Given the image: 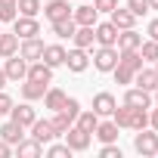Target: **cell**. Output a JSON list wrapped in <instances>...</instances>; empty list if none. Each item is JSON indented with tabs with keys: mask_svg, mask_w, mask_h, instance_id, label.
Here are the masks:
<instances>
[{
	"mask_svg": "<svg viewBox=\"0 0 158 158\" xmlns=\"http://www.w3.org/2000/svg\"><path fill=\"white\" fill-rule=\"evenodd\" d=\"M62 136H65V143H68V149H71V152H87V149H90V139H93V133L81 130L77 124H71Z\"/></svg>",
	"mask_w": 158,
	"mask_h": 158,
	"instance_id": "2",
	"label": "cell"
},
{
	"mask_svg": "<svg viewBox=\"0 0 158 158\" xmlns=\"http://www.w3.org/2000/svg\"><path fill=\"white\" fill-rule=\"evenodd\" d=\"M31 136H34L40 146H47V143H53L56 130H53V124H50V121H40V118H37V121L31 124Z\"/></svg>",
	"mask_w": 158,
	"mask_h": 158,
	"instance_id": "20",
	"label": "cell"
},
{
	"mask_svg": "<svg viewBox=\"0 0 158 158\" xmlns=\"http://www.w3.org/2000/svg\"><path fill=\"white\" fill-rule=\"evenodd\" d=\"M65 65H68V71H74V74L87 71V65H90V56H87V50H81V47L68 50V53H65Z\"/></svg>",
	"mask_w": 158,
	"mask_h": 158,
	"instance_id": "12",
	"label": "cell"
},
{
	"mask_svg": "<svg viewBox=\"0 0 158 158\" xmlns=\"http://www.w3.org/2000/svg\"><path fill=\"white\" fill-rule=\"evenodd\" d=\"M149 10H158V0H149Z\"/></svg>",
	"mask_w": 158,
	"mask_h": 158,
	"instance_id": "46",
	"label": "cell"
},
{
	"mask_svg": "<svg viewBox=\"0 0 158 158\" xmlns=\"http://www.w3.org/2000/svg\"><path fill=\"white\" fill-rule=\"evenodd\" d=\"M3 74H6V81H25V74H28V62L16 53V56H6V65H3Z\"/></svg>",
	"mask_w": 158,
	"mask_h": 158,
	"instance_id": "4",
	"label": "cell"
},
{
	"mask_svg": "<svg viewBox=\"0 0 158 158\" xmlns=\"http://www.w3.org/2000/svg\"><path fill=\"white\" fill-rule=\"evenodd\" d=\"M3 84H6V74H3V68H0V90H3Z\"/></svg>",
	"mask_w": 158,
	"mask_h": 158,
	"instance_id": "45",
	"label": "cell"
},
{
	"mask_svg": "<svg viewBox=\"0 0 158 158\" xmlns=\"http://www.w3.org/2000/svg\"><path fill=\"white\" fill-rule=\"evenodd\" d=\"M50 25H53V34H56V37H62V40H65V37H71V34L77 31V25H74V19H71V16H68V19H59V22H50Z\"/></svg>",
	"mask_w": 158,
	"mask_h": 158,
	"instance_id": "28",
	"label": "cell"
},
{
	"mask_svg": "<svg viewBox=\"0 0 158 158\" xmlns=\"http://www.w3.org/2000/svg\"><path fill=\"white\" fill-rule=\"evenodd\" d=\"M149 127H152V130H158V106L149 112Z\"/></svg>",
	"mask_w": 158,
	"mask_h": 158,
	"instance_id": "44",
	"label": "cell"
},
{
	"mask_svg": "<svg viewBox=\"0 0 158 158\" xmlns=\"http://www.w3.org/2000/svg\"><path fill=\"white\" fill-rule=\"evenodd\" d=\"M109 16H112L109 22H112V25H115L118 31H127V28H133V25H136V16H133L130 10H121V6H115V10L109 13Z\"/></svg>",
	"mask_w": 158,
	"mask_h": 158,
	"instance_id": "17",
	"label": "cell"
},
{
	"mask_svg": "<svg viewBox=\"0 0 158 158\" xmlns=\"http://www.w3.org/2000/svg\"><path fill=\"white\" fill-rule=\"evenodd\" d=\"M152 93H155V106H158V87H155V90H152Z\"/></svg>",
	"mask_w": 158,
	"mask_h": 158,
	"instance_id": "47",
	"label": "cell"
},
{
	"mask_svg": "<svg viewBox=\"0 0 158 158\" xmlns=\"http://www.w3.org/2000/svg\"><path fill=\"white\" fill-rule=\"evenodd\" d=\"M133 149L143 155V158H149V155H158V130H136V136H133Z\"/></svg>",
	"mask_w": 158,
	"mask_h": 158,
	"instance_id": "1",
	"label": "cell"
},
{
	"mask_svg": "<svg viewBox=\"0 0 158 158\" xmlns=\"http://www.w3.org/2000/svg\"><path fill=\"white\" fill-rule=\"evenodd\" d=\"M47 87H50V84H44V81H31V77H25V84H22V99H28V102L44 99Z\"/></svg>",
	"mask_w": 158,
	"mask_h": 158,
	"instance_id": "19",
	"label": "cell"
},
{
	"mask_svg": "<svg viewBox=\"0 0 158 158\" xmlns=\"http://www.w3.org/2000/svg\"><path fill=\"white\" fill-rule=\"evenodd\" d=\"M13 31L19 34V40H25V37H37L40 34V25H37L34 16H16L13 19Z\"/></svg>",
	"mask_w": 158,
	"mask_h": 158,
	"instance_id": "5",
	"label": "cell"
},
{
	"mask_svg": "<svg viewBox=\"0 0 158 158\" xmlns=\"http://www.w3.org/2000/svg\"><path fill=\"white\" fill-rule=\"evenodd\" d=\"M10 155H13V146L6 139H0V158H10Z\"/></svg>",
	"mask_w": 158,
	"mask_h": 158,
	"instance_id": "43",
	"label": "cell"
},
{
	"mask_svg": "<svg viewBox=\"0 0 158 158\" xmlns=\"http://www.w3.org/2000/svg\"><path fill=\"white\" fill-rule=\"evenodd\" d=\"M50 124H53V130H56V136H62V133H65V130H68V127H71L74 121H71V118H68L65 112H53V118H50Z\"/></svg>",
	"mask_w": 158,
	"mask_h": 158,
	"instance_id": "31",
	"label": "cell"
},
{
	"mask_svg": "<svg viewBox=\"0 0 158 158\" xmlns=\"http://www.w3.org/2000/svg\"><path fill=\"white\" fill-rule=\"evenodd\" d=\"M71 40H74V47L90 50V47H93V40H96V34H93V25H77V31L71 34Z\"/></svg>",
	"mask_w": 158,
	"mask_h": 158,
	"instance_id": "23",
	"label": "cell"
},
{
	"mask_svg": "<svg viewBox=\"0 0 158 158\" xmlns=\"http://www.w3.org/2000/svg\"><path fill=\"white\" fill-rule=\"evenodd\" d=\"M0 139H6L10 146H16V143H22V139H25V127H22V124H16V121L10 118L3 127H0Z\"/></svg>",
	"mask_w": 158,
	"mask_h": 158,
	"instance_id": "18",
	"label": "cell"
},
{
	"mask_svg": "<svg viewBox=\"0 0 158 158\" xmlns=\"http://www.w3.org/2000/svg\"><path fill=\"white\" fill-rule=\"evenodd\" d=\"M115 106H118V99H115L109 90H102V93H96V96H93V112H96L99 118L112 115V112H115Z\"/></svg>",
	"mask_w": 158,
	"mask_h": 158,
	"instance_id": "15",
	"label": "cell"
},
{
	"mask_svg": "<svg viewBox=\"0 0 158 158\" xmlns=\"http://www.w3.org/2000/svg\"><path fill=\"white\" fill-rule=\"evenodd\" d=\"M155 71H158V62H155Z\"/></svg>",
	"mask_w": 158,
	"mask_h": 158,
	"instance_id": "48",
	"label": "cell"
},
{
	"mask_svg": "<svg viewBox=\"0 0 158 158\" xmlns=\"http://www.w3.org/2000/svg\"><path fill=\"white\" fill-rule=\"evenodd\" d=\"M146 34H149L152 40H158V19H152V22H149V28H146Z\"/></svg>",
	"mask_w": 158,
	"mask_h": 158,
	"instance_id": "42",
	"label": "cell"
},
{
	"mask_svg": "<svg viewBox=\"0 0 158 158\" xmlns=\"http://www.w3.org/2000/svg\"><path fill=\"white\" fill-rule=\"evenodd\" d=\"M59 112H65V115H68V118L74 121V118H77V112H81V102H77L74 96H65V106H62Z\"/></svg>",
	"mask_w": 158,
	"mask_h": 158,
	"instance_id": "37",
	"label": "cell"
},
{
	"mask_svg": "<svg viewBox=\"0 0 158 158\" xmlns=\"http://www.w3.org/2000/svg\"><path fill=\"white\" fill-rule=\"evenodd\" d=\"M13 106H16V102H13V96L0 90V115H10V109H13Z\"/></svg>",
	"mask_w": 158,
	"mask_h": 158,
	"instance_id": "40",
	"label": "cell"
},
{
	"mask_svg": "<svg viewBox=\"0 0 158 158\" xmlns=\"http://www.w3.org/2000/svg\"><path fill=\"white\" fill-rule=\"evenodd\" d=\"M143 127H149V109H130L127 130H143Z\"/></svg>",
	"mask_w": 158,
	"mask_h": 158,
	"instance_id": "27",
	"label": "cell"
},
{
	"mask_svg": "<svg viewBox=\"0 0 158 158\" xmlns=\"http://www.w3.org/2000/svg\"><path fill=\"white\" fill-rule=\"evenodd\" d=\"M118 65V47H99L93 53V68L96 71H112Z\"/></svg>",
	"mask_w": 158,
	"mask_h": 158,
	"instance_id": "3",
	"label": "cell"
},
{
	"mask_svg": "<svg viewBox=\"0 0 158 158\" xmlns=\"http://www.w3.org/2000/svg\"><path fill=\"white\" fill-rule=\"evenodd\" d=\"M10 118H13L16 124H22V127H31V124L37 121V112H34V106L25 99L22 106H13V109H10Z\"/></svg>",
	"mask_w": 158,
	"mask_h": 158,
	"instance_id": "11",
	"label": "cell"
},
{
	"mask_svg": "<svg viewBox=\"0 0 158 158\" xmlns=\"http://www.w3.org/2000/svg\"><path fill=\"white\" fill-rule=\"evenodd\" d=\"M112 74H115V81H118V84H133V74H136V71H130V68H124V65L118 62V65L112 68Z\"/></svg>",
	"mask_w": 158,
	"mask_h": 158,
	"instance_id": "34",
	"label": "cell"
},
{
	"mask_svg": "<svg viewBox=\"0 0 158 158\" xmlns=\"http://www.w3.org/2000/svg\"><path fill=\"white\" fill-rule=\"evenodd\" d=\"M99 158H121V149H118L115 143H102V149H99Z\"/></svg>",
	"mask_w": 158,
	"mask_h": 158,
	"instance_id": "39",
	"label": "cell"
},
{
	"mask_svg": "<svg viewBox=\"0 0 158 158\" xmlns=\"http://www.w3.org/2000/svg\"><path fill=\"white\" fill-rule=\"evenodd\" d=\"M25 77H31V81H44V84H53V68L44 62V59H34V62H28V74Z\"/></svg>",
	"mask_w": 158,
	"mask_h": 158,
	"instance_id": "13",
	"label": "cell"
},
{
	"mask_svg": "<svg viewBox=\"0 0 158 158\" xmlns=\"http://www.w3.org/2000/svg\"><path fill=\"white\" fill-rule=\"evenodd\" d=\"M47 155H50V158H68L71 149H68V143H50V146H47Z\"/></svg>",
	"mask_w": 158,
	"mask_h": 158,
	"instance_id": "36",
	"label": "cell"
},
{
	"mask_svg": "<svg viewBox=\"0 0 158 158\" xmlns=\"http://www.w3.org/2000/svg\"><path fill=\"white\" fill-rule=\"evenodd\" d=\"M71 19H74V25H96V22H99V10H96L93 3H87V0H84L81 6H74V10H71Z\"/></svg>",
	"mask_w": 158,
	"mask_h": 158,
	"instance_id": "6",
	"label": "cell"
},
{
	"mask_svg": "<svg viewBox=\"0 0 158 158\" xmlns=\"http://www.w3.org/2000/svg\"><path fill=\"white\" fill-rule=\"evenodd\" d=\"M93 6H96L99 13H112V10L118 6V0H93Z\"/></svg>",
	"mask_w": 158,
	"mask_h": 158,
	"instance_id": "41",
	"label": "cell"
},
{
	"mask_svg": "<svg viewBox=\"0 0 158 158\" xmlns=\"http://www.w3.org/2000/svg\"><path fill=\"white\" fill-rule=\"evenodd\" d=\"M68 16H71L68 0H47L44 3V19L47 22H59V19H68Z\"/></svg>",
	"mask_w": 158,
	"mask_h": 158,
	"instance_id": "7",
	"label": "cell"
},
{
	"mask_svg": "<svg viewBox=\"0 0 158 158\" xmlns=\"http://www.w3.org/2000/svg\"><path fill=\"white\" fill-rule=\"evenodd\" d=\"M143 44V34H136V28H127V31H118V50H139Z\"/></svg>",
	"mask_w": 158,
	"mask_h": 158,
	"instance_id": "22",
	"label": "cell"
},
{
	"mask_svg": "<svg viewBox=\"0 0 158 158\" xmlns=\"http://www.w3.org/2000/svg\"><path fill=\"white\" fill-rule=\"evenodd\" d=\"M19 16H37L40 13V0H16Z\"/></svg>",
	"mask_w": 158,
	"mask_h": 158,
	"instance_id": "33",
	"label": "cell"
},
{
	"mask_svg": "<svg viewBox=\"0 0 158 158\" xmlns=\"http://www.w3.org/2000/svg\"><path fill=\"white\" fill-rule=\"evenodd\" d=\"M133 84L152 93V90L158 87V71H155V65H152V68H146V65H143V68H139V71L133 74Z\"/></svg>",
	"mask_w": 158,
	"mask_h": 158,
	"instance_id": "16",
	"label": "cell"
},
{
	"mask_svg": "<svg viewBox=\"0 0 158 158\" xmlns=\"http://www.w3.org/2000/svg\"><path fill=\"white\" fill-rule=\"evenodd\" d=\"M118 124L115 121H99L96 124V130H93V136L99 139V143H118Z\"/></svg>",
	"mask_w": 158,
	"mask_h": 158,
	"instance_id": "21",
	"label": "cell"
},
{
	"mask_svg": "<svg viewBox=\"0 0 158 158\" xmlns=\"http://www.w3.org/2000/svg\"><path fill=\"white\" fill-rule=\"evenodd\" d=\"M65 53H68V50H65L62 44H47V47H44V56H40V59H44V62H47L50 68H59V65H65Z\"/></svg>",
	"mask_w": 158,
	"mask_h": 158,
	"instance_id": "14",
	"label": "cell"
},
{
	"mask_svg": "<svg viewBox=\"0 0 158 158\" xmlns=\"http://www.w3.org/2000/svg\"><path fill=\"white\" fill-rule=\"evenodd\" d=\"M44 47H47V44H44L40 37H25V40L19 44V56H22L25 62H34V59L44 56Z\"/></svg>",
	"mask_w": 158,
	"mask_h": 158,
	"instance_id": "9",
	"label": "cell"
},
{
	"mask_svg": "<svg viewBox=\"0 0 158 158\" xmlns=\"http://www.w3.org/2000/svg\"><path fill=\"white\" fill-rule=\"evenodd\" d=\"M74 121H77V127H81V130L93 133V130H96V124H99V115H96L93 109H90V112H77V118H74Z\"/></svg>",
	"mask_w": 158,
	"mask_h": 158,
	"instance_id": "29",
	"label": "cell"
},
{
	"mask_svg": "<svg viewBox=\"0 0 158 158\" xmlns=\"http://www.w3.org/2000/svg\"><path fill=\"white\" fill-rule=\"evenodd\" d=\"M16 152H19V158H37L40 152H44V146L31 136V139H22V143H16Z\"/></svg>",
	"mask_w": 158,
	"mask_h": 158,
	"instance_id": "26",
	"label": "cell"
},
{
	"mask_svg": "<svg viewBox=\"0 0 158 158\" xmlns=\"http://www.w3.org/2000/svg\"><path fill=\"white\" fill-rule=\"evenodd\" d=\"M44 106H47L50 112H59V109L65 106V90H59V87H47V93H44Z\"/></svg>",
	"mask_w": 158,
	"mask_h": 158,
	"instance_id": "25",
	"label": "cell"
},
{
	"mask_svg": "<svg viewBox=\"0 0 158 158\" xmlns=\"http://www.w3.org/2000/svg\"><path fill=\"white\" fill-rule=\"evenodd\" d=\"M139 56H143V62H152V65H155V62H158V40H152V37L143 40V44H139Z\"/></svg>",
	"mask_w": 158,
	"mask_h": 158,
	"instance_id": "30",
	"label": "cell"
},
{
	"mask_svg": "<svg viewBox=\"0 0 158 158\" xmlns=\"http://www.w3.org/2000/svg\"><path fill=\"white\" fill-rule=\"evenodd\" d=\"M118 127H127V118H130V106H115V112L109 115Z\"/></svg>",
	"mask_w": 158,
	"mask_h": 158,
	"instance_id": "35",
	"label": "cell"
},
{
	"mask_svg": "<svg viewBox=\"0 0 158 158\" xmlns=\"http://www.w3.org/2000/svg\"><path fill=\"white\" fill-rule=\"evenodd\" d=\"M16 16H19L16 0H0V22H13Z\"/></svg>",
	"mask_w": 158,
	"mask_h": 158,
	"instance_id": "32",
	"label": "cell"
},
{
	"mask_svg": "<svg viewBox=\"0 0 158 158\" xmlns=\"http://www.w3.org/2000/svg\"><path fill=\"white\" fill-rule=\"evenodd\" d=\"M19 53V34H6V31H0V59H6V56H16Z\"/></svg>",
	"mask_w": 158,
	"mask_h": 158,
	"instance_id": "24",
	"label": "cell"
},
{
	"mask_svg": "<svg viewBox=\"0 0 158 158\" xmlns=\"http://www.w3.org/2000/svg\"><path fill=\"white\" fill-rule=\"evenodd\" d=\"M93 34H96V44L99 47H115L118 44V28L112 22H96L93 25Z\"/></svg>",
	"mask_w": 158,
	"mask_h": 158,
	"instance_id": "8",
	"label": "cell"
},
{
	"mask_svg": "<svg viewBox=\"0 0 158 158\" xmlns=\"http://www.w3.org/2000/svg\"><path fill=\"white\" fill-rule=\"evenodd\" d=\"M124 106H130V109H152V93L143 90V87H130L124 93Z\"/></svg>",
	"mask_w": 158,
	"mask_h": 158,
	"instance_id": "10",
	"label": "cell"
},
{
	"mask_svg": "<svg viewBox=\"0 0 158 158\" xmlns=\"http://www.w3.org/2000/svg\"><path fill=\"white\" fill-rule=\"evenodd\" d=\"M127 10L139 19V16H146V13H149V0H127Z\"/></svg>",
	"mask_w": 158,
	"mask_h": 158,
	"instance_id": "38",
	"label": "cell"
},
{
	"mask_svg": "<svg viewBox=\"0 0 158 158\" xmlns=\"http://www.w3.org/2000/svg\"><path fill=\"white\" fill-rule=\"evenodd\" d=\"M0 31H3V28H0Z\"/></svg>",
	"mask_w": 158,
	"mask_h": 158,
	"instance_id": "49",
	"label": "cell"
}]
</instances>
